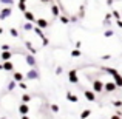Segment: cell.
<instances>
[{
  "label": "cell",
  "mask_w": 122,
  "mask_h": 119,
  "mask_svg": "<svg viewBox=\"0 0 122 119\" xmlns=\"http://www.w3.org/2000/svg\"><path fill=\"white\" fill-rule=\"evenodd\" d=\"M110 57H111L110 54H105V56H102V59H104V60H108V59H110Z\"/></svg>",
  "instance_id": "obj_33"
},
{
  "label": "cell",
  "mask_w": 122,
  "mask_h": 119,
  "mask_svg": "<svg viewBox=\"0 0 122 119\" xmlns=\"http://www.w3.org/2000/svg\"><path fill=\"white\" fill-rule=\"evenodd\" d=\"M104 36H105V37H111V36H113V31H111V30H107V31L104 33Z\"/></svg>",
  "instance_id": "obj_29"
},
{
  "label": "cell",
  "mask_w": 122,
  "mask_h": 119,
  "mask_svg": "<svg viewBox=\"0 0 122 119\" xmlns=\"http://www.w3.org/2000/svg\"><path fill=\"white\" fill-rule=\"evenodd\" d=\"M23 17L26 19V22H33V23L36 22V16H34L33 11H28V9H26V11L23 12Z\"/></svg>",
  "instance_id": "obj_10"
},
{
  "label": "cell",
  "mask_w": 122,
  "mask_h": 119,
  "mask_svg": "<svg viewBox=\"0 0 122 119\" xmlns=\"http://www.w3.org/2000/svg\"><path fill=\"white\" fill-rule=\"evenodd\" d=\"M0 59L5 62V60H11L12 59V53L11 50H6V51H2V54H0Z\"/></svg>",
  "instance_id": "obj_11"
},
{
  "label": "cell",
  "mask_w": 122,
  "mask_h": 119,
  "mask_svg": "<svg viewBox=\"0 0 122 119\" xmlns=\"http://www.w3.org/2000/svg\"><path fill=\"white\" fill-rule=\"evenodd\" d=\"M66 99H68L70 102H74V104H77V102H79V98L76 94H73L71 91H66Z\"/></svg>",
  "instance_id": "obj_14"
},
{
  "label": "cell",
  "mask_w": 122,
  "mask_h": 119,
  "mask_svg": "<svg viewBox=\"0 0 122 119\" xmlns=\"http://www.w3.org/2000/svg\"><path fill=\"white\" fill-rule=\"evenodd\" d=\"M113 105H114L116 108H121V107H122V101H113Z\"/></svg>",
  "instance_id": "obj_27"
},
{
  "label": "cell",
  "mask_w": 122,
  "mask_h": 119,
  "mask_svg": "<svg viewBox=\"0 0 122 119\" xmlns=\"http://www.w3.org/2000/svg\"><path fill=\"white\" fill-rule=\"evenodd\" d=\"M25 47L28 48V51H30V54H34V56L37 54V48L34 47L33 43H31V40H25Z\"/></svg>",
  "instance_id": "obj_9"
},
{
  "label": "cell",
  "mask_w": 122,
  "mask_h": 119,
  "mask_svg": "<svg viewBox=\"0 0 122 119\" xmlns=\"http://www.w3.org/2000/svg\"><path fill=\"white\" fill-rule=\"evenodd\" d=\"M15 83H17V82H15V80H11V82L8 83V90H9V91H12V90L15 88Z\"/></svg>",
  "instance_id": "obj_25"
},
{
  "label": "cell",
  "mask_w": 122,
  "mask_h": 119,
  "mask_svg": "<svg viewBox=\"0 0 122 119\" xmlns=\"http://www.w3.org/2000/svg\"><path fill=\"white\" fill-rule=\"evenodd\" d=\"M111 119H122V118H121V114L116 113V114H113V116H111Z\"/></svg>",
  "instance_id": "obj_32"
},
{
  "label": "cell",
  "mask_w": 122,
  "mask_h": 119,
  "mask_svg": "<svg viewBox=\"0 0 122 119\" xmlns=\"http://www.w3.org/2000/svg\"><path fill=\"white\" fill-rule=\"evenodd\" d=\"M113 82L116 83V87H117V88H119V87H122V76L119 74V73L113 76Z\"/></svg>",
  "instance_id": "obj_16"
},
{
  "label": "cell",
  "mask_w": 122,
  "mask_h": 119,
  "mask_svg": "<svg viewBox=\"0 0 122 119\" xmlns=\"http://www.w3.org/2000/svg\"><path fill=\"white\" fill-rule=\"evenodd\" d=\"M22 28H23V31H26V33H31L33 28H34V23H33V22H25Z\"/></svg>",
  "instance_id": "obj_15"
},
{
  "label": "cell",
  "mask_w": 122,
  "mask_h": 119,
  "mask_svg": "<svg viewBox=\"0 0 122 119\" xmlns=\"http://www.w3.org/2000/svg\"><path fill=\"white\" fill-rule=\"evenodd\" d=\"M9 34H11L12 37H19V31L15 30V28H9Z\"/></svg>",
  "instance_id": "obj_21"
},
{
  "label": "cell",
  "mask_w": 122,
  "mask_h": 119,
  "mask_svg": "<svg viewBox=\"0 0 122 119\" xmlns=\"http://www.w3.org/2000/svg\"><path fill=\"white\" fill-rule=\"evenodd\" d=\"M83 96H85V99H88L90 102H94L96 101V94L93 90H83Z\"/></svg>",
  "instance_id": "obj_7"
},
{
  "label": "cell",
  "mask_w": 122,
  "mask_h": 119,
  "mask_svg": "<svg viewBox=\"0 0 122 119\" xmlns=\"http://www.w3.org/2000/svg\"><path fill=\"white\" fill-rule=\"evenodd\" d=\"M19 87H20L22 90H28V85H26V83L23 82V80H22V82H19Z\"/></svg>",
  "instance_id": "obj_28"
},
{
  "label": "cell",
  "mask_w": 122,
  "mask_h": 119,
  "mask_svg": "<svg viewBox=\"0 0 122 119\" xmlns=\"http://www.w3.org/2000/svg\"><path fill=\"white\" fill-rule=\"evenodd\" d=\"M60 17V22H62V23H70V17H66V16H59Z\"/></svg>",
  "instance_id": "obj_24"
},
{
  "label": "cell",
  "mask_w": 122,
  "mask_h": 119,
  "mask_svg": "<svg viewBox=\"0 0 122 119\" xmlns=\"http://www.w3.org/2000/svg\"><path fill=\"white\" fill-rule=\"evenodd\" d=\"M9 16H12V6H6V8H3L0 11V20H5Z\"/></svg>",
  "instance_id": "obj_5"
},
{
  "label": "cell",
  "mask_w": 122,
  "mask_h": 119,
  "mask_svg": "<svg viewBox=\"0 0 122 119\" xmlns=\"http://www.w3.org/2000/svg\"><path fill=\"white\" fill-rule=\"evenodd\" d=\"M117 87H116V83L113 82V80H110V82H105L104 83V90L107 93H111V91H114V90H116Z\"/></svg>",
  "instance_id": "obj_8"
},
{
  "label": "cell",
  "mask_w": 122,
  "mask_h": 119,
  "mask_svg": "<svg viewBox=\"0 0 122 119\" xmlns=\"http://www.w3.org/2000/svg\"><path fill=\"white\" fill-rule=\"evenodd\" d=\"M30 101H31V96H30V94H22V102L28 104Z\"/></svg>",
  "instance_id": "obj_22"
},
{
  "label": "cell",
  "mask_w": 122,
  "mask_h": 119,
  "mask_svg": "<svg viewBox=\"0 0 122 119\" xmlns=\"http://www.w3.org/2000/svg\"><path fill=\"white\" fill-rule=\"evenodd\" d=\"M68 80L71 83H79V78H77V71L76 70H70L68 73Z\"/></svg>",
  "instance_id": "obj_6"
},
{
  "label": "cell",
  "mask_w": 122,
  "mask_h": 119,
  "mask_svg": "<svg viewBox=\"0 0 122 119\" xmlns=\"http://www.w3.org/2000/svg\"><path fill=\"white\" fill-rule=\"evenodd\" d=\"M2 70H3V67H2V63H0V71H2Z\"/></svg>",
  "instance_id": "obj_37"
},
{
  "label": "cell",
  "mask_w": 122,
  "mask_h": 119,
  "mask_svg": "<svg viewBox=\"0 0 122 119\" xmlns=\"http://www.w3.org/2000/svg\"><path fill=\"white\" fill-rule=\"evenodd\" d=\"M23 79H25L23 73H20V71H15L14 73V80H15V82H22Z\"/></svg>",
  "instance_id": "obj_17"
},
{
  "label": "cell",
  "mask_w": 122,
  "mask_h": 119,
  "mask_svg": "<svg viewBox=\"0 0 122 119\" xmlns=\"http://www.w3.org/2000/svg\"><path fill=\"white\" fill-rule=\"evenodd\" d=\"M25 79H33V80H36V79H40V74H39V71H37L36 68H30L26 71V74H25Z\"/></svg>",
  "instance_id": "obj_2"
},
{
  "label": "cell",
  "mask_w": 122,
  "mask_h": 119,
  "mask_svg": "<svg viewBox=\"0 0 122 119\" xmlns=\"http://www.w3.org/2000/svg\"><path fill=\"white\" fill-rule=\"evenodd\" d=\"M25 62L30 65V68H36L37 67V60L34 57V54H25Z\"/></svg>",
  "instance_id": "obj_3"
},
{
  "label": "cell",
  "mask_w": 122,
  "mask_h": 119,
  "mask_svg": "<svg viewBox=\"0 0 122 119\" xmlns=\"http://www.w3.org/2000/svg\"><path fill=\"white\" fill-rule=\"evenodd\" d=\"M0 2L3 3L5 6H12V3H14V0H0Z\"/></svg>",
  "instance_id": "obj_26"
},
{
  "label": "cell",
  "mask_w": 122,
  "mask_h": 119,
  "mask_svg": "<svg viewBox=\"0 0 122 119\" xmlns=\"http://www.w3.org/2000/svg\"><path fill=\"white\" fill-rule=\"evenodd\" d=\"M90 114H91V110H83L82 113H81V119H86V118H90Z\"/></svg>",
  "instance_id": "obj_20"
},
{
  "label": "cell",
  "mask_w": 122,
  "mask_h": 119,
  "mask_svg": "<svg viewBox=\"0 0 122 119\" xmlns=\"http://www.w3.org/2000/svg\"><path fill=\"white\" fill-rule=\"evenodd\" d=\"M117 26L122 28V20H121V19H117Z\"/></svg>",
  "instance_id": "obj_35"
},
{
  "label": "cell",
  "mask_w": 122,
  "mask_h": 119,
  "mask_svg": "<svg viewBox=\"0 0 122 119\" xmlns=\"http://www.w3.org/2000/svg\"><path fill=\"white\" fill-rule=\"evenodd\" d=\"M81 47H82V42L77 40V42H76V48H81Z\"/></svg>",
  "instance_id": "obj_34"
},
{
  "label": "cell",
  "mask_w": 122,
  "mask_h": 119,
  "mask_svg": "<svg viewBox=\"0 0 122 119\" xmlns=\"http://www.w3.org/2000/svg\"><path fill=\"white\" fill-rule=\"evenodd\" d=\"M19 113H20V114H28V113H30V107H28V104L22 102V104L19 105Z\"/></svg>",
  "instance_id": "obj_13"
},
{
  "label": "cell",
  "mask_w": 122,
  "mask_h": 119,
  "mask_svg": "<svg viewBox=\"0 0 122 119\" xmlns=\"http://www.w3.org/2000/svg\"><path fill=\"white\" fill-rule=\"evenodd\" d=\"M34 25H36V26H39L40 30H46V28L50 26V22H48L46 19H43V17H36Z\"/></svg>",
  "instance_id": "obj_1"
},
{
  "label": "cell",
  "mask_w": 122,
  "mask_h": 119,
  "mask_svg": "<svg viewBox=\"0 0 122 119\" xmlns=\"http://www.w3.org/2000/svg\"><path fill=\"white\" fill-rule=\"evenodd\" d=\"M20 119H30V116H28V114H22Z\"/></svg>",
  "instance_id": "obj_36"
},
{
  "label": "cell",
  "mask_w": 122,
  "mask_h": 119,
  "mask_svg": "<svg viewBox=\"0 0 122 119\" xmlns=\"http://www.w3.org/2000/svg\"><path fill=\"white\" fill-rule=\"evenodd\" d=\"M2 67H3L5 71H12V70H14V63H12V60H5V62L2 63Z\"/></svg>",
  "instance_id": "obj_12"
},
{
  "label": "cell",
  "mask_w": 122,
  "mask_h": 119,
  "mask_svg": "<svg viewBox=\"0 0 122 119\" xmlns=\"http://www.w3.org/2000/svg\"><path fill=\"white\" fill-rule=\"evenodd\" d=\"M0 34H3V30H2V28H0Z\"/></svg>",
  "instance_id": "obj_38"
},
{
  "label": "cell",
  "mask_w": 122,
  "mask_h": 119,
  "mask_svg": "<svg viewBox=\"0 0 122 119\" xmlns=\"http://www.w3.org/2000/svg\"><path fill=\"white\" fill-rule=\"evenodd\" d=\"M62 71H63L62 67H57V68H56V74H62Z\"/></svg>",
  "instance_id": "obj_30"
},
{
  "label": "cell",
  "mask_w": 122,
  "mask_h": 119,
  "mask_svg": "<svg viewBox=\"0 0 122 119\" xmlns=\"http://www.w3.org/2000/svg\"><path fill=\"white\" fill-rule=\"evenodd\" d=\"M71 56H73V57H81V56H82V51L79 50V48H76V50L71 51Z\"/></svg>",
  "instance_id": "obj_19"
},
{
  "label": "cell",
  "mask_w": 122,
  "mask_h": 119,
  "mask_svg": "<svg viewBox=\"0 0 122 119\" xmlns=\"http://www.w3.org/2000/svg\"><path fill=\"white\" fill-rule=\"evenodd\" d=\"M2 50H3V51H6V50H11V47H9L8 43H5V45H2Z\"/></svg>",
  "instance_id": "obj_31"
},
{
  "label": "cell",
  "mask_w": 122,
  "mask_h": 119,
  "mask_svg": "<svg viewBox=\"0 0 122 119\" xmlns=\"http://www.w3.org/2000/svg\"><path fill=\"white\" fill-rule=\"evenodd\" d=\"M102 70H104V71H107L108 74H111V76H114V74H117V71L114 68H107V67H102Z\"/></svg>",
  "instance_id": "obj_18"
},
{
  "label": "cell",
  "mask_w": 122,
  "mask_h": 119,
  "mask_svg": "<svg viewBox=\"0 0 122 119\" xmlns=\"http://www.w3.org/2000/svg\"><path fill=\"white\" fill-rule=\"evenodd\" d=\"M121 118H122V116H121Z\"/></svg>",
  "instance_id": "obj_39"
},
{
  "label": "cell",
  "mask_w": 122,
  "mask_h": 119,
  "mask_svg": "<svg viewBox=\"0 0 122 119\" xmlns=\"http://www.w3.org/2000/svg\"><path fill=\"white\" fill-rule=\"evenodd\" d=\"M93 91L94 93H102L104 91V82L99 80V79L93 80Z\"/></svg>",
  "instance_id": "obj_4"
},
{
  "label": "cell",
  "mask_w": 122,
  "mask_h": 119,
  "mask_svg": "<svg viewBox=\"0 0 122 119\" xmlns=\"http://www.w3.org/2000/svg\"><path fill=\"white\" fill-rule=\"evenodd\" d=\"M50 108H51V111H53V113H59V105L51 104V105H50Z\"/></svg>",
  "instance_id": "obj_23"
}]
</instances>
